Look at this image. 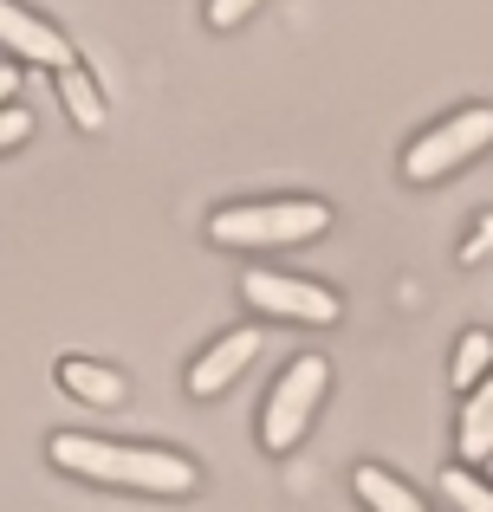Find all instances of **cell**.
I'll use <instances>...</instances> for the list:
<instances>
[{
    "mask_svg": "<svg viewBox=\"0 0 493 512\" xmlns=\"http://www.w3.org/2000/svg\"><path fill=\"white\" fill-rule=\"evenodd\" d=\"M0 46H7L13 59H39V65H52V72H72V46H65L59 26H46L26 7H7V0H0Z\"/></svg>",
    "mask_w": 493,
    "mask_h": 512,
    "instance_id": "6",
    "label": "cell"
},
{
    "mask_svg": "<svg viewBox=\"0 0 493 512\" xmlns=\"http://www.w3.org/2000/svg\"><path fill=\"white\" fill-rule=\"evenodd\" d=\"M487 363H493V331H468V338L455 344V370H448L461 396H474V389L487 383Z\"/></svg>",
    "mask_w": 493,
    "mask_h": 512,
    "instance_id": "11",
    "label": "cell"
},
{
    "mask_svg": "<svg viewBox=\"0 0 493 512\" xmlns=\"http://www.w3.org/2000/svg\"><path fill=\"white\" fill-rule=\"evenodd\" d=\"M487 467H493V461H487Z\"/></svg>",
    "mask_w": 493,
    "mask_h": 512,
    "instance_id": "18",
    "label": "cell"
},
{
    "mask_svg": "<svg viewBox=\"0 0 493 512\" xmlns=\"http://www.w3.org/2000/svg\"><path fill=\"white\" fill-rule=\"evenodd\" d=\"M331 227L325 201H241V208H221L208 221V240L215 247H292V240H312Z\"/></svg>",
    "mask_w": 493,
    "mask_h": 512,
    "instance_id": "2",
    "label": "cell"
},
{
    "mask_svg": "<svg viewBox=\"0 0 493 512\" xmlns=\"http://www.w3.org/2000/svg\"><path fill=\"white\" fill-rule=\"evenodd\" d=\"M487 143H493V104L455 111L448 124L422 130V137L403 150V175H409V182H442V175H455L461 163H474Z\"/></svg>",
    "mask_w": 493,
    "mask_h": 512,
    "instance_id": "3",
    "label": "cell"
},
{
    "mask_svg": "<svg viewBox=\"0 0 493 512\" xmlns=\"http://www.w3.org/2000/svg\"><path fill=\"white\" fill-rule=\"evenodd\" d=\"M260 0H208V26H241Z\"/></svg>",
    "mask_w": 493,
    "mask_h": 512,
    "instance_id": "14",
    "label": "cell"
},
{
    "mask_svg": "<svg viewBox=\"0 0 493 512\" xmlns=\"http://www.w3.org/2000/svg\"><path fill=\"white\" fill-rule=\"evenodd\" d=\"M52 461L65 474L111 480V487H143V493H195V461L169 448H137V441H98V435H52Z\"/></svg>",
    "mask_w": 493,
    "mask_h": 512,
    "instance_id": "1",
    "label": "cell"
},
{
    "mask_svg": "<svg viewBox=\"0 0 493 512\" xmlns=\"http://www.w3.org/2000/svg\"><path fill=\"white\" fill-rule=\"evenodd\" d=\"M442 493L461 512H493V487H487V480H474L468 467H448V474H442Z\"/></svg>",
    "mask_w": 493,
    "mask_h": 512,
    "instance_id": "13",
    "label": "cell"
},
{
    "mask_svg": "<svg viewBox=\"0 0 493 512\" xmlns=\"http://www.w3.org/2000/svg\"><path fill=\"white\" fill-rule=\"evenodd\" d=\"M13 91H20V72H13V65H0V111H7Z\"/></svg>",
    "mask_w": 493,
    "mask_h": 512,
    "instance_id": "17",
    "label": "cell"
},
{
    "mask_svg": "<svg viewBox=\"0 0 493 512\" xmlns=\"http://www.w3.org/2000/svg\"><path fill=\"white\" fill-rule=\"evenodd\" d=\"M241 292L266 318H292V325H331L338 318V292L312 286V279H292V273H247Z\"/></svg>",
    "mask_w": 493,
    "mask_h": 512,
    "instance_id": "5",
    "label": "cell"
},
{
    "mask_svg": "<svg viewBox=\"0 0 493 512\" xmlns=\"http://www.w3.org/2000/svg\"><path fill=\"white\" fill-rule=\"evenodd\" d=\"M59 383L72 389L78 402H98V409L124 402V376L104 370V363H85V357H65V363H59Z\"/></svg>",
    "mask_w": 493,
    "mask_h": 512,
    "instance_id": "9",
    "label": "cell"
},
{
    "mask_svg": "<svg viewBox=\"0 0 493 512\" xmlns=\"http://www.w3.org/2000/svg\"><path fill=\"white\" fill-rule=\"evenodd\" d=\"M59 98H65V111H72V124L78 130H98L104 124V98H98V85H91L85 72H59Z\"/></svg>",
    "mask_w": 493,
    "mask_h": 512,
    "instance_id": "12",
    "label": "cell"
},
{
    "mask_svg": "<svg viewBox=\"0 0 493 512\" xmlns=\"http://www.w3.org/2000/svg\"><path fill=\"white\" fill-rule=\"evenodd\" d=\"M325 383H331V363L325 357H292V370L266 389V409H260V441L273 454H286L292 441L305 435V422L318 415L325 402Z\"/></svg>",
    "mask_w": 493,
    "mask_h": 512,
    "instance_id": "4",
    "label": "cell"
},
{
    "mask_svg": "<svg viewBox=\"0 0 493 512\" xmlns=\"http://www.w3.org/2000/svg\"><path fill=\"white\" fill-rule=\"evenodd\" d=\"M487 247H493V221H487V227H481V234H474V240H468V247H461V260H474V253H487Z\"/></svg>",
    "mask_w": 493,
    "mask_h": 512,
    "instance_id": "16",
    "label": "cell"
},
{
    "mask_svg": "<svg viewBox=\"0 0 493 512\" xmlns=\"http://www.w3.org/2000/svg\"><path fill=\"white\" fill-rule=\"evenodd\" d=\"M33 137V117L26 111H0V150H13V143Z\"/></svg>",
    "mask_w": 493,
    "mask_h": 512,
    "instance_id": "15",
    "label": "cell"
},
{
    "mask_svg": "<svg viewBox=\"0 0 493 512\" xmlns=\"http://www.w3.org/2000/svg\"><path fill=\"white\" fill-rule=\"evenodd\" d=\"M455 448H461V467L474 461H493V376L461 402V428H455Z\"/></svg>",
    "mask_w": 493,
    "mask_h": 512,
    "instance_id": "8",
    "label": "cell"
},
{
    "mask_svg": "<svg viewBox=\"0 0 493 512\" xmlns=\"http://www.w3.org/2000/svg\"><path fill=\"white\" fill-rule=\"evenodd\" d=\"M351 487H357V500H364L370 512H429V506H422L396 474H383V467H357Z\"/></svg>",
    "mask_w": 493,
    "mask_h": 512,
    "instance_id": "10",
    "label": "cell"
},
{
    "mask_svg": "<svg viewBox=\"0 0 493 512\" xmlns=\"http://www.w3.org/2000/svg\"><path fill=\"white\" fill-rule=\"evenodd\" d=\"M253 350H260V331H253V325L228 331V338H215V344L202 350V357H195L189 389H195V396H215V389H228L234 376H241L247 363H253Z\"/></svg>",
    "mask_w": 493,
    "mask_h": 512,
    "instance_id": "7",
    "label": "cell"
}]
</instances>
